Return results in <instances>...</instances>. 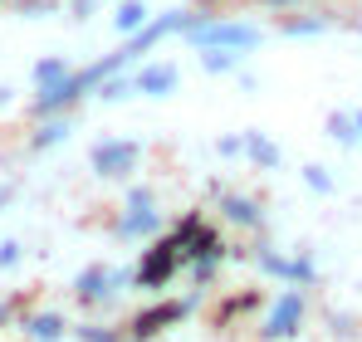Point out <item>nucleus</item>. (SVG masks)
<instances>
[{"instance_id":"nucleus-1","label":"nucleus","mask_w":362,"mask_h":342,"mask_svg":"<svg viewBox=\"0 0 362 342\" xmlns=\"http://www.w3.org/2000/svg\"><path fill=\"white\" fill-rule=\"evenodd\" d=\"M181 35L196 49H255L259 45V30L240 25V20H201V25H186Z\"/></svg>"},{"instance_id":"nucleus-2","label":"nucleus","mask_w":362,"mask_h":342,"mask_svg":"<svg viewBox=\"0 0 362 342\" xmlns=\"http://www.w3.org/2000/svg\"><path fill=\"white\" fill-rule=\"evenodd\" d=\"M181 264V249L172 240H162V244H152L147 254H142V269H137V284L142 288H167L172 284V274H177Z\"/></svg>"},{"instance_id":"nucleus-3","label":"nucleus","mask_w":362,"mask_h":342,"mask_svg":"<svg viewBox=\"0 0 362 342\" xmlns=\"http://www.w3.org/2000/svg\"><path fill=\"white\" fill-rule=\"evenodd\" d=\"M132 167H137V142L108 137V142L93 147V171H98L103 181H118V176H127Z\"/></svg>"},{"instance_id":"nucleus-4","label":"nucleus","mask_w":362,"mask_h":342,"mask_svg":"<svg viewBox=\"0 0 362 342\" xmlns=\"http://www.w3.org/2000/svg\"><path fill=\"white\" fill-rule=\"evenodd\" d=\"M83 93H88V88H83V78H78V73H69L64 83L45 88V93L35 98V117H59L64 108H74V103H78Z\"/></svg>"},{"instance_id":"nucleus-5","label":"nucleus","mask_w":362,"mask_h":342,"mask_svg":"<svg viewBox=\"0 0 362 342\" xmlns=\"http://www.w3.org/2000/svg\"><path fill=\"white\" fill-rule=\"evenodd\" d=\"M177 64H147L137 78H132V93H147V98H167L177 88Z\"/></svg>"},{"instance_id":"nucleus-6","label":"nucleus","mask_w":362,"mask_h":342,"mask_svg":"<svg viewBox=\"0 0 362 342\" xmlns=\"http://www.w3.org/2000/svg\"><path fill=\"white\" fill-rule=\"evenodd\" d=\"M113 284H122L118 269H88V274H78V284H74V293L83 298V303H103V298H113Z\"/></svg>"},{"instance_id":"nucleus-7","label":"nucleus","mask_w":362,"mask_h":342,"mask_svg":"<svg viewBox=\"0 0 362 342\" xmlns=\"http://www.w3.org/2000/svg\"><path fill=\"white\" fill-rule=\"evenodd\" d=\"M299 313H303V298L299 293H284V303H279L274 318H269V338H289L294 323H299Z\"/></svg>"},{"instance_id":"nucleus-8","label":"nucleus","mask_w":362,"mask_h":342,"mask_svg":"<svg viewBox=\"0 0 362 342\" xmlns=\"http://www.w3.org/2000/svg\"><path fill=\"white\" fill-rule=\"evenodd\" d=\"M181 313H186V303H167V308H152V313H142V318H137V328H132V338H152L157 328L177 323Z\"/></svg>"},{"instance_id":"nucleus-9","label":"nucleus","mask_w":362,"mask_h":342,"mask_svg":"<svg viewBox=\"0 0 362 342\" xmlns=\"http://www.w3.org/2000/svg\"><path fill=\"white\" fill-rule=\"evenodd\" d=\"M64 78H69V64H64V59H40V64H35V88H40V93L54 88V83H64Z\"/></svg>"},{"instance_id":"nucleus-10","label":"nucleus","mask_w":362,"mask_h":342,"mask_svg":"<svg viewBox=\"0 0 362 342\" xmlns=\"http://www.w3.org/2000/svg\"><path fill=\"white\" fill-rule=\"evenodd\" d=\"M157 225H162L157 211H132V216H122V220H118V235H152Z\"/></svg>"},{"instance_id":"nucleus-11","label":"nucleus","mask_w":362,"mask_h":342,"mask_svg":"<svg viewBox=\"0 0 362 342\" xmlns=\"http://www.w3.org/2000/svg\"><path fill=\"white\" fill-rule=\"evenodd\" d=\"M113 25H118V35H137V30L147 25V5H142V0H127V5L118 10V20H113Z\"/></svg>"},{"instance_id":"nucleus-12","label":"nucleus","mask_w":362,"mask_h":342,"mask_svg":"<svg viewBox=\"0 0 362 342\" xmlns=\"http://www.w3.org/2000/svg\"><path fill=\"white\" fill-rule=\"evenodd\" d=\"M64 137H69V117H54V122H45V127L35 132V142H30V147H35V152H45V147H54V142H64Z\"/></svg>"},{"instance_id":"nucleus-13","label":"nucleus","mask_w":362,"mask_h":342,"mask_svg":"<svg viewBox=\"0 0 362 342\" xmlns=\"http://www.w3.org/2000/svg\"><path fill=\"white\" fill-rule=\"evenodd\" d=\"M59 328H64L59 313H40V318H30V338H35V342H54V338H59Z\"/></svg>"},{"instance_id":"nucleus-14","label":"nucleus","mask_w":362,"mask_h":342,"mask_svg":"<svg viewBox=\"0 0 362 342\" xmlns=\"http://www.w3.org/2000/svg\"><path fill=\"white\" fill-rule=\"evenodd\" d=\"M201 69L226 73V69H235V54H230V49H201Z\"/></svg>"},{"instance_id":"nucleus-15","label":"nucleus","mask_w":362,"mask_h":342,"mask_svg":"<svg viewBox=\"0 0 362 342\" xmlns=\"http://www.w3.org/2000/svg\"><path fill=\"white\" fill-rule=\"evenodd\" d=\"M226 216H230V220H245V225H255V220H259V216H255V201H240V196H230V201H226Z\"/></svg>"},{"instance_id":"nucleus-16","label":"nucleus","mask_w":362,"mask_h":342,"mask_svg":"<svg viewBox=\"0 0 362 342\" xmlns=\"http://www.w3.org/2000/svg\"><path fill=\"white\" fill-rule=\"evenodd\" d=\"M78 338L83 342H122V333H113V328H78Z\"/></svg>"},{"instance_id":"nucleus-17","label":"nucleus","mask_w":362,"mask_h":342,"mask_svg":"<svg viewBox=\"0 0 362 342\" xmlns=\"http://www.w3.org/2000/svg\"><path fill=\"white\" fill-rule=\"evenodd\" d=\"M250 152H255L259 162H274V147H269V142H264L259 132H250Z\"/></svg>"},{"instance_id":"nucleus-18","label":"nucleus","mask_w":362,"mask_h":342,"mask_svg":"<svg viewBox=\"0 0 362 342\" xmlns=\"http://www.w3.org/2000/svg\"><path fill=\"white\" fill-rule=\"evenodd\" d=\"M20 259V244H0V269H10Z\"/></svg>"},{"instance_id":"nucleus-19","label":"nucleus","mask_w":362,"mask_h":342,"mask_svg":"<svg viewBox=\"0 0 362 342\" xmlns=\"http://www.w3.org/2000/svg\"><path fill=\"white\" fill-rule=\"evenodd\" d=\"M5 318H10V308H5V303H0V323H5Z\"/></svg>"},{"instance_id":"nucleus-20","label":"nucleus","mask_w":362,"mask_h":342,"mask_svg":"<svg viewBox=\"0 0 362 342\" xmlns=\"http://www.w3.org/2000/svg\"><path fill=\"white\" fill-rule=\"evenodd\" d=\"M5 103H10V93H5V88H0V108H5Z\"/></svg>"}]
</instances>
